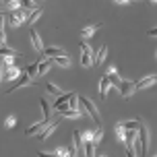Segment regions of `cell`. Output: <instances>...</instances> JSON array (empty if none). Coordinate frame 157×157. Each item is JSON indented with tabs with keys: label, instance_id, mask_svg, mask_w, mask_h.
Wrapping results in <instances>:
<instances>
[{
	"label": "cell",
	"instance_id": "cell-11",
	"mask_svg": "<svg viewBox=\"0 0 157 157\" xmlns=\"http://www.w3.org/2000/svg\"><path fill=\"white\" fill-rule=\"evenodd\" d=\"M155 81H157L155 75H149V77L141 78L139 83H134V89H147V87H153V85H155Z\"/></svg>",
	"mask_w": 157,
	"mask_h": 157
},
{
	"label": "cell",
	"instance_id": "cell-16",
	"mask_svg": "<svg viewBox=\"0 0 157 157\" xmlns=\"http://www.w3.org/2000/svg\"><path fill=\"white\" fill-rule=\"evenodd\" d=\"M21 77V71L17 68V66H8V68H4V77L2 78H6V81H15V78Z\"/></svg>",
	"mask_w": 157,
	"mask_h": 157
},
{
	"label": "cell",
	"instance_id": "cell-41",
	"mask_svg": "<svg viewBox=\"0 0 157 157\" xmlns=\"http://www.w3.org/2000/svg\"><path fill=\"white\" fill-rule=\"evenodd\" d=\"M0 15H2V13H0Z\"/></svg>",
	"mask_w": 157,
	"mask_h": 157
},
{
	"label": "cell",
	"instance_id": "cell-1",
	"mask_svg": "<svg viewBox=\"0 0 157 157\" xmlns=\"http://www.w3.org/2000/svg\"><path fill=\"white\" fill-rule=\"evenodd\" d=\"M78 108H81V112H85L87 116L93 118V122L101 124V116H99V112H97V105H95L89 97H78Z\"/></svg>",
	"mask_w": 157,
	"mask_h": 157
},
{
	"label": "cell",
	"instance_id": "cell-10",
	"mask_svg": "<svg viewBox=\"0 0 157 157\" xmlns=\"http://www.w3.org/2000/svg\"><path fill=\"white\" fill-rule=\"evenodd\" d=\"M41 54H44V58L52 60V58H58V56H66V52H64L62 48H44Z\"/></svg>",
	"mask_w": 157,
	"mask_h": 157
},
{
	"label": "cell",
	"instance_id": "cell-39",
	"mask_svg": "<svg viewBox=\"0 0 157 157\" xmlns=\"http://www.w3.org/2000/svg\"><path fill=\"white\" fill-rule=\"evenodd\" d=\"M99 157H108V155H99Z\"/></svg>",
	"mask_w": 157,
	"mask_h": 157
},
{
	"label": "cell",
	"instance_id": "cell-35",
	"mask_svg": "<svg viewBox=\"0 0 157 157\" xmlns=\"http://www.w3.org/2000/svg\"><path fill=\"white\" fill-rule=\"evenodd\" d=\"M126 157H136V153H134V151H132V147H128V145H126Z\"/></svg>",
	"mask_w": 157,
	"mask_h": 157
},
{
	"label": "cell",
	"instance_id": "cell-23",
	"mask_svg": "<svg viewBox=\"0 0 157 157\" xmlns=\"http://www.w3.org/2000/svg\"><path fill=\"white\" fill-rule=\"evenodd\" d=\"M101 139H103V128H101V126H97V128L93 130L91 143H93V145H99V143H101Z\"/></svg>",
	"mask_w": 157,
	"mask_h": 157
},
{
	"label": "cell",
	"instance_id": "cell-24",
	"mask_svg": "<svg viewBox=\"0 0 157 157\" xmlns=\"http://www.w3.org/2000/svg\"><path fill=\"white\" fill-rule=\"evenodd\" d=\"M0 46H6V29H4V15H0Z\"/></svg>",
	"mask_w": 157,
	"mask_h": 157
},
{
	"label": "cell",
	"instance_id": "cell-8",
	"mask_svg": "<svg viewBox=\"0 0 157 157\" xmlns=\"http://www.w3.org/2000/svg\"><path fill=\"white\" fill-rule=\"evenodd\" d=\"M29 41H31L33 50H35L37 54H41V50H44V44H41V37H39V33L35 31V29H29Z\"/></svg>",
	"mask_w": 157,
	"mask_h": 157
},
{
	"label": "cell",
	"instance_id": "cell-5",
	"mask_svg": "<svg viewBox=\"0 0 157 157\" xmlns=\"http://www.w3.org/2000/svg\"><path fill=\"white\" fill-rule=\"evenodd\" d=\"M118 89H120V93H122V97H124V99L132 97V93L136 91V89H134V83H132V81H120Z\"/></svg>",
	"mask_w": 157,
	"mask_h": 157
},
{
	"label": "cell",
	"instance_id": "cell-22",
	"mask_svg": "<svg viewBox=\"0 0 157 157\" xmlns=\"http://www.w3.org/2000/svg\"><path fill=\"white\" fill-rule=\"evenodd\" d=\"M105 54H108V46H101V48H99V52H97L95 58H93V64H101L103 60H105Z\"/></svg>",
	"mask_w": 157,
	"mask_h": 157
},
{
	"label": "cell",
	"instance_id": "cell-21",
	"mask_svg": "<svg viewBox=\"0 0 157 157\" xmlns=\"http://www.w3.org/2000/svg\"><path fill=\"white\" fill-rule=\"evenodd\" d=\"M46 91H48V93H52V95H56V97H60V95L64 93L56 83H46Z\"/></svg>",
	"mask_w": 157,
	"mask_h": 157
},
{
	"label": "cell",
	"instance_id": "cell-3",
	"mask_svg": "<svg viewBox=\"0 0 157 157\" xmlns=\"http://www.w3.org/2000/svg\"><path fill=\"white\" fill-rule=\"evenodd\" d=\"M81 64H83L85 68H89V66L93 64V54H91V48L87 46L85 39L81 41Z\"/></svg>",
	"mask_w": 157,
	"mask_h": 157
},
{
	"label": "cell",
	"instance_id": "cell-37",
	"mask_svg": "<svg viewBox=\"0 0 157 157\" xmlns=\"http://www.w3.org/2000/svg\"><path fill=\"white\" fill-rule=\"evenodd\" d=\"M2 77H4V64H2V60H0V81H2Z\"/></svg>",
	"mask_w": 157,
	"mask_h": 157
},
{
	"label": "cell",
	"instance_id": "cell-14",
	"mask_svg": "<svg viewBox=\"0 0 157 157\" xmlns=\"http://www.w3.org/2000/svg\"><path fill=\"white\" fill-rule=\"evenodd\" d=\"M46 124H48V122H46V120H44V118H41L39 122H35V124H31V126H29V128L25 130V134H27V136H33V134H37L39 130H41V128L46 126Z\"/></svg>",
	"mask_w": 157,
	"mask_h": 157
},
{
	"label": "cell",
	"instance_id": "cell-30",
	"mask_svg": "<svg viewBox=\"0 0 157 157\" xmlns=\"http://www.w3.org/2000/svg\"><path fill=\"white\" fill-rule=\"evenodd\" d=\"M37 75V62H33V64H29V68H27V77H35Z\"/></svg>",
	"mask_w": 157,
	"mask_h": 157
},
{
	"label": "cell",
	"instance_id": "cell-25",
	"mask_svg": "<svg viewBox=\"0 0 157 157\" xmlns=\"http://www.w3.org/2000/svg\"><path fill=\"white\" fill-rule=\"evenodd\" d=\"M41 13H44L41 8H33L31 13H29V17H27V23H29V25H33V23H35V21L39 19V17H41Z\"/></svg>",
	"mask_w": 157,
	"mask_h": 157
},
{
	"label": "cell",
	"instance_id": "cell-38",
	"mask_svg": "<svg viewBox=\"0 0 157 157\" xmlns=\"http://www.w3.org/2000/svg\"><path fill=\"white\" fill-rule=\"evenodd\" d=\"M114 2H118V4H128L130 0H114Z\"/></svg>",
	"mask_w": 157,
	"mask_h": 157
},
{
	"label": "cell",
	"instance_id": "cell-20",
	"mask_svg": "<svg viewBox=\"0 0 157 157\" xmlns=\"http://www.w3.org/2000/svg\"><path fill=\"white\" fill-rule=\"evenodd\" d=\"M0 56H15V58H21V52H17L13 48H6V46H0Z\"/></svg>",
	"mask_w": 157,
	"mask_h": 157
},
{
	"label": "cell",
	"instance_id": "cell-18",
	"mask_svg": "<svg viewBox=\"0 0 157 157\" xmlns=\"http://www.w3.org/2000/svg\"><path fill=\"white\" fill-rule=\"evenodd\" d=\"M50 66H52V62H50L48 58H44V60H37V75H46V72L50 71Z\"/></svg>",
	"mask_w": 157,
	"mask_h": 157
},
{
	"label": "cell",
	"instance_id": "cell-26",
	"mask_svg": "<svg viewBox=\"0 0 157 157\" xmlns=\"http://www.w3.org/2000/svg\"><path fill=\"white\" fill-rule=\"evenodd\" d=\"M93 143L91 141H83V149H85V157H95V151H93Z\"/></svg>",
	"mask_w": 157,
	"mask_h": 157
},
{
	"label": "cell",
	"instance_id": "cell-7",
	"mask_svg": "<svg viewBox=\"0 0 157 157\" xmlns=\"http://www.w3.org/2000/svg\"><path fill=\"white\" fill-rule=\"evenodd\" d=\"M29 85H33V78H31V77H27V75H23V77H19V81H17L15 85L8 89V93H6V95L15 93L17 89H23V87H29Z\"/></svg>",
	"mask_w": 157,
	"mask_h": 157
},
{
	"label": "cell",
	"instance_id": "cell-13",
	"mask_svg": "<svg viewBox=\"0 0 157 157\" xmlns=\"http://www.w3.org/2000/svg\"><path fill=\"white\" fill-rule=\"evenodd\" d=\"M110 89H112V83H110V78H108L105 75H103V78L99 81V95H101L103 99L108 97V91H110Z\"/></svg>",
	"mask_w": 157,
	"mask_h": 157
},
{
	"label": "cell",
	"instance_id": "cell-17",
	"mask_svg": "<svg viewBox=\"0 0 157 157\" xmlns=\"http://www.w3.org/2000/svg\"><path fill=\"white\" fill-rule=\"evenodd\" d=\"M124 130H139L141 128V122L139 120H124V122H118Z\"/></svg>",
	"mask_w": 157,
	"mask_h": 157
},
{
	"label": "cell",
	"instance_id": "cell-31",
	"mask_svg": "<svg viewBox=\"0 0 157 157\" xmlns=\"http://www.w3.org/2000/svg\"><path fill=\"white\" fill-rule=\"evenodd\" d=\"M15 124H17V118L15 116H8L6 120H4V128H15Z\"/></svg>",
	"mask_w": 157,
	"mask_h": 157
},
{
	"label": "cell",
	"instance_id": "cell-40",
	"mask_svg": "<svg viewBox=\"0 0 157 157\" xmlns=\"http://www.w3.org/2000/svg\"><path fill=\"white\" fill-rule=\"evenodd\" d=\"M151 2H157V0H151Z\"/></svg>",
	"mask_w": 157,
	"mask_h": 157
},
{
	"label": "cell",
	"instance_id": "cell-28",
	"mask_svg": "<svg viewBox=\"0 0 157 157\" xmlns=\"http://www.w3.org/2000/svg\"><path fill=\"white\" fill-rule=\"evenodd\" d=\"M6 8L10 10V13H13V10H19V8H21V0H8Z\"/></svg>",
	"mask_w": 157,
	"mask_h": 157
},
{
	"label": "cell",
	"instance_id": "cell-33",
	"mask_svg": "<svg viewBox=\"0 0 157 157\" xmlns=\"http://www.w3.org/2000/svg\"><path fill=\"white\" fill-rule=\"evenodd\" d=\"M116 66H114V64H110V66H108V68H105V77H110V75H116Z\"/></svg>",
	"mask_w": 157,
	"mask_h": 157
},
{
	"label": "cell",
	"instance_id": "cell-34",
	"mask_svg": "<svg viewBox=\"0 0 157 157\" xmlns=\"http://www.w3.org/2000/svg\"><path fill=\"white\" fill-rule=\"evenodd\" d=\"M37 157H56V153H48V151H37Z\"/></svg>",
	"mask_w": 157,
	"mask_h": 157
},
{
	"label": "cell",
	"instance_id": "cell-32",
	"mask_svg": "<svg viewBox=\"0 0 157 157\" xmlns=\"http://www.w3.org/2000/svg\"><path fill=\"white\" fill-rule=\"evenodd\" d=\"M66 157H78V153H77V147H75V143H72L71 147L66 149Z\"/></svg>",
	"mask_w": 157,
	"mask_h": 157
},
{
	"label": "cell",
	"instance_id": "cell-27",
	"mask_svg": "<svg viewBox=\"0 0 157 157\" xmlns=\"http://www.w3.org/2000/svg\"><path fill=\"white\" fill-rule=\"evenodd\" d=\"M114 130H116V136H118V139H120L122 143H124V141H126V130H124V128H122L120 124L114 126Z\"/></svg>",
	"mask_w": 157,
	"mask_h": 157
},
{
	"label": "cell",
	"instance_id": "cell-6",
	"mask_svg": "<svg viewBox=\"0 0 157 157\" xmlns=\"http://www.w3.org/2000/svg\"><path fill=\"white\" fill-rule=\"evenodd\" d=\"M56 128H58V122H48V124L44 126V130H39V132H37V139H39V141L50 139V136L56 132Z\"/></svg>",
	"mask_w": 157,
	"mask_h": 157
},
{
	"label": "cell",
	"instance_id": "cell-29",
	"mask_svg": "<svg viewBox=\"0 0 157 157\" xmlns=\"http://www.w3.org/2000/svg\"><path fill=\"white\" fill-rule=\"evenodd\" d=\"M72 143H75V147H83V139H81V130H75V134H72Z\"/></svg>",
	"mask_w": 157,
	"mask_h": 157
},
{
	"label": "cell",
	"instance_id": "cell-19",
	"mask_svg": "<svg viewBox=\"0 0 157 157\" xmlns=\"http://www.w3.org/2000/svg\"><path fill=\"white\" fill-rule=\"evenodd\" d=\"M50 62H52V64H58V66H62V68H68V66H71L68 56H58V58H52Z\"/></svg>",
	"mask_w": 157,
	"mask_h": 157
},
{
	"label": "cell",
	"instance_id": "cell-2",
	"mask_svg": "<svg viewBox=\"0 0 157 157\" xmlns=\"http://www.w3.org/2000/svg\"><path fill=\"white\" fill-rule=\"evenodd\" d=\"M29 8H19V10H13V13H8V23H10V27H19V25L23 23V21H27V17H29Z\"/></svg>",
	"mask_w": 157,
	"mask_h": 157
},
{
	"label": "cell",
	"instance_id": "cell-15",
	"mask_svg": "<svg viewBox=\"0 0 157 157\" xmlns=\"http://www.w3.org/2000/svg\"><path fill=\"white\" fill-rule=\"evenodd\" d=\"M99 27H101V23H93V25H87L85 29L81 31V39H89V37H91V35H93L95 31H97V29H99Z\"/></svg>",
	"mask_w": 157,
	"mask_h": 157
},
{
	"label": "cell",
	"instance_id": "cell-9",
	"mask_svg": "<svg viewBox=\"0 0 157 157\" xmlns=\"http://www.w3.org/2000/svg\"><path fill=\"white\" fill-rule=\"evenodd\" d=\"M56 112H58V114H60L62 118H75V120H77V118H81V114H83L81 110H72V108H68V105L56 108Z\"/></svg>",
	"mask_w": 157,
	"mask_h": 157
},
{
	"label": "cell",
	"instance_id": "cell-4",
	"mask_svg": "<svg viewBox=\"0 0 157 157\" xmlns=\"http://www.w3.org/2000/svg\"><path fill=\"white\" fill-rule=\"evenodd\" d=\"M139 134V141H141V149H143V155H147V149H149V130L141 124V128L136 130Z\"/></svg>",
	"mask_w": 157,
	"mask_h": 157
},
{
	"label": "cell",
	"instance_id": "cell-36",
	"mask_svg": "<svg viewBox=\"0 0 157 157\" xmlns=\"http://www.w3.org/2000/svg\"><path fill=\"white\" fill-rule=\"evenodd\" d=\"M56 157H66V149H56Z\"/></svg>",
	"mask_w": 157,
	"mask_h": 157
},
{
	"label": "cell",
	"instance_id": "cell-12",
	"mask_svg": "<svg viewBox=\"0 0 157 157\" xmlns=\"http://www.w3.org/2000/svg\"><path fill=\"white\" fill-rule=\"evenodd\" d=\"M39 108H41V118H44L46 122H50L48 118H50V110H52V105L48 103L46 97H39Z\"/></svg>",
	"mask_w": 157,
	"mask_h": 157
}]
</instances>
